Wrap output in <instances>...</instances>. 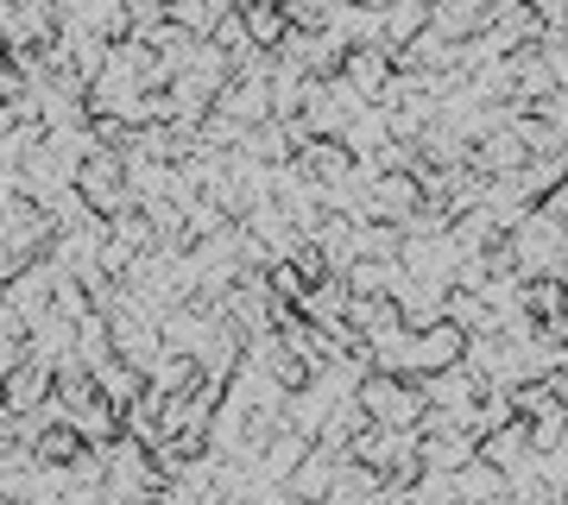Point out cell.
Masks as SVG:
<instances>
[{
	"instance_id": "22",
	"label": "cell",
	"mask_w": 568,
	"mask_h": 505,
	"mask_svg": "<svg viewBox=\"0 0 568 505\" xmlns=\"http://www.w3.org/2000/svg\"><path fill=\"white\" fill-rule=\"evenodd\" d=\"M95 398H102V404H114V411H126V404H140V398H145V373H140V366H126V361L95 366Z\"/></svg>"
},
{
	"instance_id": "14",
	"label": "cell",
	"mask_w": 568,
	"mask_h": 505,
	"mask_svg": "<svg viewBox=\"0 0 568 505\" xmlns=\"http://www.w3.org/2000/svg\"><path fill=\"white\" fill-rule=\"evenodd\" d=\"M39 404H51V366L20 361L0 380V411H7V417H26V411H39Z\"/></svg>"
},
{
	"instance_id": "4",
	"label": "cell",
	"mask_w": 568,
	"mask_h": 505,
	"mask_svg": "<svg viewBox=\"0 0 568 505\" xmlns=\"http://www.w3.org/2000/svg\"><path fill=\"white\" fill-rule=\"evenodd\" d=\"M77 196L89 202V215L95 222H114V215H126L133 209V190H126V164L114 159V152H89L77 171Z\"/></svg>"
},
{
	"instance_id": "24",
	"label": "cell",
	"mask_w": 568,
	"mask_h": 505,
	"mask_svg": "<svg viewBox=\"0 0 568 505\" xmlns=\"http://www.w3.org/2000/svg\"><path fill=\"white\" fill-rule=\"evenodd\" d=\"M241 26H246V44H253V51H272V58H278V44L291 39V26H284V7H265V0L241 7Z\"/></svg>"
},
{
	"instance_id": "21",
	"label": "cell",
	"mask_w": 568,
	"mask_h": 505,
	"mask_svg": "<svg viewBox=\"0 0 568 505\" xmlns=\"http://www.w3.org/2000/svg\"><path fill=\"white\" fill-rule=\"evenodd\" d=\"M342 284H347V297H392V291L405 284V265L398 260H361V265L342 272Z\"/></svg>"
},
{
	"instance_id": "10",
	"label": "cell",
	"mask_w": 568,
	"mask_h": 505,
	"mask_svg": "<svg viewBox=\"0 0 568 505\" xmlns=\"http://www.w3.org/2000/svg\"><path fill=\"white\" fill-rule=\"evenodd\" d=\"M392 77H398V63H392L386 44H354V51L342 58V82L366 101V108H373V101L392 89Z\"/></svg>"
},
{
	"instance_id": "28",
	"label": "cell",
	"mask_w": 568,
	"mask_h": 505,
	"mask_svg": "<svg viewBox=\"0 0 568 505\" xmlns=\"http://www.w3.org/2000/svg\"><path fill=\"white\" fill-rule=\"evenodd\" d=\"M511 178H518V190H525L530 202H549V190L568 178V159H525Z\"/></svg>"
},
{
	"instance_id": "23",
	"label": "cell",
	"mask_w": 568,
	"mask_h": 505,
	"mask_svg": "<svg viewBox=\"0 0 568 505\" xmlns=\"http://www.w3.org/2000/svg\"><path fill=\"white\" fill-rule=\"evenodd\" d=\"M386 140H392V114H386V108H361V114L347 121V133H342L347 159H373Z\"/></svg>"
},
{
	"instance_id": "12",
	"label": "cell",
	"mask_w": 568,
	"mask_h": 505,
	"mask_svg": "<svg viewBox=\"0 0 568 505\" xmlns=\"http://www.w3.org/2000/svg\"><path fill=\"white\" fill-rule=\"evenodd\" d=\"M392 303H398V316H405L410 335L448 323V284H429V279H410V272H405V284L392 291Z\"/></svg>"
},
{
	"instance_id": "18",
	"label": "cell",
	"mask_w": 568,
	"mask_h": 505,
	"mask_svg": "<svg viewBox=\"0 0 568 505\" xmlns=\"http://www.w3.org/2000/svg\"><path fill=\"white\" fill-rule=\"evenodd\" d=\"M241 159H253V164H265V171H278V164H291V127L284 121H260V127H246L241 133V145H234Z\"/></svg>"
},
{
	"instance_id": "9",
	"label": "cell",
	"mask_w": 568,
	"mask_h": 505,
	"mask_svg": "<svg viewBox=\"0 0 568 505\" xmlns=\"http://www.w3.org/2000/svg\"><path fill=\"white\" fill-rule=\"evenodd\" d=\"M291 164H297V178L316 183V190H342V183H354V159H347L342 140H304L297 152H291Z\"/></svg>"
},
{
	"instance_id": "20",
	"label": "cell",
	"mask_w": 568,
	"mask_h": 505,
	"mask_svg": "<svg viewBox=\"0 0 568 505\" xmlns=\"http://www.w3.org/2000/svg\"><path fill=\"white\" fill-rule=\"evenodd\" d=\"M455 505H511V493H506V474L499 467H487L480 455L455 474Z\"/></svg>"
},
{
	"instance_id": "27",
	"label": "cell",
	"mask_w": 568,
	"mask_h": 505,
	"mask_svg": "<svg viewBox=\"0 0 568 505\" xmlns=\"http://www.w3.org/2000/svg\"><path fill=\"white\" fill-rule=\"evenodd\" d=\"M190 385H196V361H183V354H159L145 373V392H159V398H178Z\"/></svg>"
},
{
	"instance_id": "29",
	"label": "cell",
	"mask_w": 568,
	"mask_h": 505,
	"mask_svg": "<svg viewBox=\"0 0 568 505\" xmlns=\"http://www.w3.org/2000/svg\"><path fill=\"white\" fill-rule=\"evenodd\" d=\"M77 361L89 366V373H95V366H108V361H114V342H108V323H102V316H95V310H89V316H82V323H77Z\"/></svg>"
},
{
	"instance_id": "8",
	"label": "cell",
	"mask_w": 568,
	"mask_h": 505,
	"mask_svg": "<svg viewBox=\"0 0 568 505\" xmlns=\"http://www.w3.org/2000/svg\"><path fill=\"white\" fill-rule=\"evenodd\" d=\"M467 354V335L455 323H436L424 335H410V354H405V380H429V373H443V366H462Z\"/></svg>"
},
{
	"instance_id": "34",
	"label": "cell",
	"mask_w": 568,
	"mask_h": 505,
	"mask_svg": "<svg viewBox=\"0 0 568 505\" xmlns=\"http://www.w3.org/2000/svg\"><path fill=\"white\" fill-rule=\"evenodd\" d=\"M7 448H13V417L0 411V455H7Z\"/></svg>"
},
{
	"instance_id": "19",
	"label": "cell",
	"mask_w": 568,
	"mask_h": 505,
	"mask_svg": "<svg viewBox=\"0 0 568 505\" xmlns=\"http://www.w3.org/2000/svg\"><path fill=\"white\" fill-rule=\"evenodd\" d=\"M530 455H537V448H530V424H518V417H511L506 430L480 436V462L499 467V474H518V467H525Z\"/></svg>"
},
{
	"instance_id": "11",
	"label": "cell",
	"mask_w": 568,
	"mask_h": 505,
	"mask_svg": "<svg viewBox=\"0 0 568 505\" xmlns=\"http://www.w3.org/2000/svg\"><path fill=\"white\" fill-rule=\"evenodd\" d=\"M537 39H544L537 7H518V0H506V7H487V44L499 51V58H511V51H530Z\"/></svg>"
},
{
	"instance_id": "30",
	"label": "cell",
	"mask_w": 568,
	"mask_h": 505,
	"mask_svg": "<svg viewBox=\"0 0 568 505\" xmlns=\"http://www.w3.org/2000/svg\"><path fill=\"white\" fill-rule=\"evenodd\" d=\"M77 455H82V436L70 424H51L39 443H32V462H44V467H70Z\"/></svg>"
},
{
	"instance_id": "32",
	"label": "cell",
	"mask_w": 568,
	"mask_h": 505,
	"mask_svg": "<svg viewBox=\"0 0 568 505\" xmlns=\"http://www.w3.org/2000/svg\"><path fill=\"white\" fill-rule=\"evenodd\" d=\"M448 323L462 329V335H487V310H480V297H467V291H448Z\"/></svg>"
},
{
	"instance_id": "17",
	"label": "cell",
	"mask_w": 568,
	"mask_h": 505,
	"mask_svg": "<svg viewBox=\"0 0 568 505\" xmlns=\"http://www.w3.org/2000/svg\"><path fill=\"white\" fill-rule=\"evenodd\" d=\"M347 329H354V342H386V335H398L405 329V316H398V303L392 297H354L347 303Z\"/></svg>"
},
{
	"instance_id": "25",
	"label": "cell",
	"mask_w": 568,
	"mask_h": 505,
	"mask_svg": "<svg viewBox=\"0 0 568 505\" xmlns=\"http://www.w3.org/2000/svg\"><path fill=\"white\" fill-rule=\"evenodd\" d=\"M222 0H171V7H164V26H178L183 39H209V32H215V26H222Z\"/></svg>"
},
{
	"instance_id": "33",
	"label": "cell",
	"mask_w": 568,
	"mask_h": 505,
	"mask_svg": "<svg viewBox=\"0 0 568 505\" xmlns=\"http://www.w3.org/2000/svg\"><path fill=\"white\" fill-rule=\"evenodd\" d=\"M544 209H549V215H556V222L568 228V178L556 183V190H549V202H544Z\"/></svg>"
},
{
	"instance_id": "5",
	"label": "cell",
	"mask_w": 568,
	"mask_h": 505,
	"mask_svg": "<svg viewBox=\"0 0 568 505\" xmlns=\"http://www.w3.org/2000/svg\"><path fill=\"white\" fill-rule=\"evenodd\" d=\"M108 323V342H114V361H126V366H140V373H152V361L164 354V342H159V323L145 316L140 303L126 297L114 316H102Z\"/></svg>"
},
{
	"instance_id": "6",
	"label": "cell",
	"mask_w": 568,
	"mask_h": 505,
	"mask_svg": "<svg viewBox=\"0 0 568 505\" xmlns=\"http://www.w3.org/2000/svg\"><path fill=\"white\" fill-rule=\"evenodd\" d=\"M58 39V7L51 0H0V51H44Z\"/></svg>"
},
{
	"instance_id": "35",
	"label": "cell",
	"mask_w": 568,
	"mask_h": 505,
	"mask_svg": "<svg viewBox=\"0 0 568 505\" xmlns=\"http://www.w3.org/2000/svg\"><path fill=\"white\" fill-rule=\"evenodd\" d=\"M0 63H7V51H0Z\"/></svg>"
},
{
	"instance_id": "36",
	"label": "cell",
	"mask_w": 568,
	"mask_h": 505,
	"mask_svg": "<svg viewBox=\"0 0 568 505\" xmlns=\"http://www.w3.org/2000/svg\"><path fill=\"white\" fill-rule=\"evenodd\" d=\"M562 404H568V392H562Z\"/></svg>"
},
{
	"instance_id": "3",
	"label": "cell",
	"mask_w": 568,
	"mask_h": 505,
	"mask_svg": "<svg viewBox=\"0 0 568 505\" xmlns=\"http://www.w3.org/2000/svg\"><path fill=\"white\" fill-rule=\"evenodd\" d=\"M354 404H361L366 424H379V430H417L424 424V392H417V380H398V373H366Z\"/></svg>"
},
{
	"instance_id": "7",
	"label": "cell",
	"mask_w": 568,
	"mask_h": 505,
	"mask_svg": "<svg viewBox=\"0 0 568 505\" xmlns=\"http://www.w3.org/2000/svg\"><path fill=\"white\" fill-rule=\"evenodd\" d=\"M417 392H424V411H443V417H455V424L467 430V417H474V404H480L487 385L474 380L467 366H443V373L417 380Z\"/></svg>"
},
{
	"instance_id": "16",
	"label": "cell",
	"mask_w": 568,
	"mask_h": 505,
	"mask_svg": "<svg viewBox=\"0 0 568 505\" xmlns=\"http://www.w3.org/2000/svg\"><path fill=\"white\" fill-rule=\"evenodd\" d=\"M429 32L448 39V44L480 39V32H487V7H480V0H436V7H429Z\"/></svg>"
},
{
	"instance_id": "2",
	"label": "cell",
	"mask_w": 568,
	"mask_h": 505,
	"mask_svg": "<svg viewBox=\"0 0 568 505\" xmlns=\"http://www.w3.org/2000/svg\"><path fill=\"white\" fill-rule=\"evenodd\" d=\"M417 448H424V436H417V430H379V424H366L361 436L347 443V462L373 467L379 481L410 486L417 474H424V462H417Z\"/></svg>"
},
{
	"instance_id": "26",
	"label": "cell",
	"mask_w": 568,
	"mask_h": 505,
	"mask_svg": "<svg viewBox=\"0 0 568 505\" xmlns=\"http://www.w3.org/2000/svg\"><path fill=\"white\" fill-rule=\"evenodd\" d=\"M424 26H429V7H417V0H405V7H379V44H386V51H405Z\"/></svg>"
},
{
	"instance_id": "13",
	"label": "cell",
	"mask_w": 568,
	"mask_h": 505,
	"mask_svg": "<svg viewBox=\"0 0 568 505\" xmlns=\"http://www.w3.org/2000/svg\"><path fill=\"white\" fill-rule=\"evenodd\" d=\"M209 329H215V316H209V310L178 303V310H164V316H159V342H164V354L196 361V354H203V342H209Z\"/></svg>"
},
{
	"instance_id": "31",
	"label": "cell",
	"mask_w": 568,
	"mask_h": 505,
	"mask_svg": "<svg viewBox=\"0 0 568 505\" xmlns=\"http://www.w3.org/2000/svg\"><path fill=\"white\" fill-rule=\"evenodd\" d=\"M537 58L549 63V77H556V89H568V20L544 26V39H537Z\"/></svg>"
},
{
	"instance_id": "15",
	"label": "cell",
	"mask_w": 568,
	"mask_h": 505,
	"mask_svg": "<svg viewBox=\"0 0 568 505\" xmlns=\"http://www.w3.org/2000/svg\"><path fill=\"white\" fill-rule=\"evenodd\" d=\"M342 462H347V455H328V448L310 443V455L291 467V481H284V499H291V505L328 499V493H335V467H342Z\"/></svg>"
},
{
	"instance_id": "1",
	"label": "cell",
	"mask_w": 568,
	"mask_h": 505,
	"mask_svg": "<svg viewBox=\"0 0 568 505\" xmlns=\"http://www.w3.org/2000/svg\"><path fill=\"white\" fill-rule=\"evenodd\" d=\"M506 260H511V272L525 284H537V279H562V222L549 215L544 202L530 209L525 222L506 234Z\"/></svg>"
}]
</instances>
